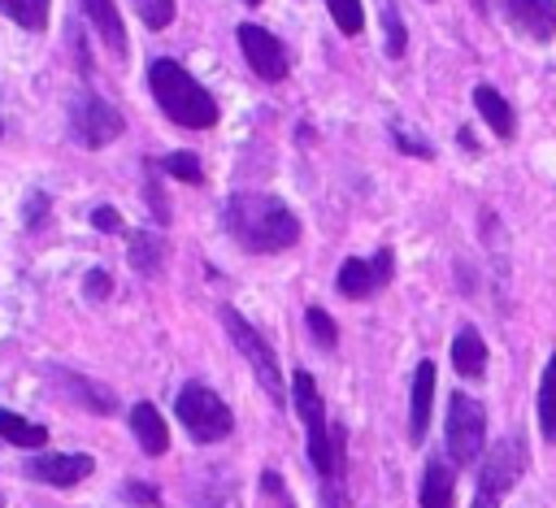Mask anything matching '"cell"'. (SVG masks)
Masks as SVG:
<instances>
[{
	"instance_id": "7c38bea8",
	"label": "cell",
	"mask_w": 556,
	"mask_h": 508,
	"mask_svg": "<svg viewBox=\"0 0 556 508\" xmlns=\"http://www.w3.org/2000/svg\"><path fill=\"white\" fill-rule=\"evenodd\" d=\"M91 469H96V460L83 452H52V456H35L26 465V473L35 482H48V486H78Z\"/></svg>"
},
{
	"instance_id": "8fae6325",
	"label": "cell",
	"mask_w": 556,
	"mask_h": 508,
	"mask_svg": "<svg viewBox=\"0 0 556 508\" xmlns=\"http://www.w3.org/2000/svg\"><path fill=\"white\" fill-rule=\"evenodd\" d=\"M504 22L526 39H556V0H495Z\"/></svg>"
},
{
	"instance_id": "2e32d148",
	"label": "cell",
	"mask_w": 556,
	"mask_h": 508,
	"mask_svg": "<svg viewBox=\"0 0 556 508\" xmlns=\"http://www.w3.org/2000/svg\"><path fill=\"white\" fill-rule=\"evenodd\" d=\"M473 104H478V113H482V122L500 135V139H513V130H517V117H513V109H508V100L495 91V87H486V82H478L473 87Z\"/></svg>"
},
{
	"instance_id": "9c48e42d",
	"label": "cell",
	"mask_w": 556,
	"mask_h": 508,
	"mask_svg": "<svg viewBox=\"0 0 556 508\" xmlns=\"http://www.w3.org/2000/svg\"><path fill=\"white\" fill-rule=\"evenodd\" d=\"M239 48H243L248 69H252L256 78H265V82H282V78H287L291 56H287L282 39H278V35H269L265 26L243 22V26H239Z\"/></svg>"
},
{
	"instance_id": "ffe728a7",
	"label": "cell",
	"mask_w": 556,
	"mask_h": 508,
	"mask_svg": "<svg viewBox=\"0 0 556 508\" xmlns=\"http://www.w3.org/2000/svg\"><path fill=\"white\" fill-rule=\"evenodd\" d=\"M161 261H165V239H161V230H135V234H130V265L148 278V274L161 269Z\"/></svg>"
},
{
	"instance_id": "74e56055",
	"label": "cell",
	"mask_w": 556,
	"mask_h": 508,
	"mask_svg": "<svg viewBox=\"0 0 556 508\" xmlns=\"http://www.w3.org/2000/svg\"><path fill=\"white\" fill-rule=\"evenodd\" d=\"M0 508H4V504H0Z\"/></svg>"
},
{
	"instance_id": "d590c367",
	"label": "cell",
	"mask_w": 556,
	"mask_h": 508,
	"mask_svg": "<svg viewBox=\"0 0 556 508\" xmlns=\"http://www.w3.org/2000/svg\"><path fill=\"white\" fill-rule=\"evenodd\" d=\"M248 4H261V0H248Z\"/></svg>"
},
{
	"instance_id": "277c9868",
	"label": "cell",
	"mask_w": 556,
	"mask_h": 508,
	"mask_svg": "<svg viewBox=\"0 0 556 508\" xmlns=\"http://www.w3.org/2000/svg\"><path fill=\"white\" fill-rule=\"evenodd\" d=\"M174 412L182 421V430L195 439V443H217L235 430V417L226 408V399L217 391H208L204 382H187L174 399Z\"/></svg>"
},
{
	"instance_id": "7a4b0ae2",
	"label": "cell",
	"mask_w": 556,
	"mask_h": 508,
	"mask_svg": "<svg viewBox=\"0 0 556 508\" xmlns=\"http://www.w3.org/2000/svg\"><path fill=\"white\" fill-rule=\"evenodd\" d=\"M148 87H152V100L161 104V113L174 122V126H187V130H208L217 126V100L174 61V56H156L148 65Z\"/></svg>"
},
{
	"instance_id": "f1b7e54d",
	"label": "cell",
	"mask_w": 556,
	"mask_h": 508,
	"mask_svg": "<svg viewBox=\"0 0 556 508\" xmlns=\"http://www.w3.org/2000/svg\"><path fill=\"white\" fill-rule=\"evenodd\" d=\"M48 208H52V200H48L43 191H30V195H26V208H22L26 230H39V226H43V217H48Z\"/></svg>"
},
{
	"instance_id": "3957f363",
	"label": "cell",
	"mask_w": 556,
	"mask_h": 508,
	"mask_svg": "<svg viewBox=\"0 0 556 508\" xmlns=\"http://www.w3.org/2000/svg\"><path fill=\"white\" fill-rule=\"evenodd\" d=\"M291 399H295V412L308 430V460L321 478H339V443L330 439V426H326V399L313 382L308 369H295L291 378Z\"/></svg>"
},
{
	"instance_id": "d4e9b609",
	"label": "cell",
	"mask_w": 556,
	"mask_h": 508,
	"mask_svg": "<svg viewBox=\"0 0 556 508\" xmlns=\"http://www.w3.org/2000/svg\"><path fill=\"white\" fill-rule=\"evenodd\" d=\"M378 9H382V26H387V52H391V56H404V43H408V35H404V17L395 13L391 0H378Z\"/></svg>"
},
{
	"instance_id": "8992f818",
	"label": "cell",
	"mask_w": 556,
	"mask_h": 508,
	"mask_svg": "<svg viewBox=\"0 0 556 508\" xmlns=\"http://www.w3.org/2000/svg\"><path fill=\"white\" fill-rule=\"evenodd\" d=\"M526 473V443L521 439H504L486 452V460L478 465V491L469 508H500L504 495L517 486V478Z\"/></svg>"
},
{
	"instance_id": "484cf974",
	"label": "cell",
	"mask_w": 556,
	"mask_h": 508,
	"mask_svg": "<svg viewBox=\"0 0 556 508\" xmlns=\"http://www.w3.org/2000/svg\"><path fill=\"white\" fill-rule=\"evenodd\" d=\"M161 169H165V174H174L178 182H200V178H204L200 156H191V152H169V156L161 161Z\"/></svg>"
},
{
	"instance_id": "52a82bcc",
	"label": "cell",
	"mask_w": 556,
	"mask_h": 508,
	"mask_svg": "<svg viewBox=\"0 0 556 508\" xmlns=\"http://www.w3.org/2000/svg\"><path fill=\"white\" fill-rule=\"evenodd\" d=\"M65 126H70V139H74L78 148H104V143H113V139L126 130L122 113H117L109 100H100L96 91H78V96L70 100Z\"/></svg>"
},
{
	"instance_id": "ac0fdd59",
	"label": "cell",
	"mask_w": 556,
	"mask_h": 508,
	"mask_svg": "<svg viewBox=\"0 0 556 508\" xmlns=\"http://www.w3.org/2000/svg\"><path fill=\"white\" fill-rule=\"evenodd\" d=\"M52 378L83 404V408H91V412H113L117 408V399L100 386V382H91V378H83V373H70V369H52Z\"/></svg>"
},
{
	"instance_id": "d6986e66",
	"label": "cell",
	"mask_w": 556,
	"mask_h": 508,
	"mask_svg": "<svg viewBox=\"0 0 556 508\" xmlns=\"http://www.w3.org/2000/svg\"><path fill=\"white\" fill-rule=\"evenodd\" d=\"M452 491H456V473L447 460H430L421 473V508H452Z\"/></svg>"
},
{
	"instance_id": "d6a6232c",
	"label": "cell",
	"mask_w": 556,
	"mask_h": 508,
	"mask_svg": "<svg viewBox=\"0 0 556 508\" xmlns=\"http://www.w3.org/2000/svg\"><path fill=\"white\" fill-rule=\"evenodd\" d=\"M391 139H395V148H400V152H408V156H421V161L430 156V148H426L421 139H413L408 130H400V126H391Z\"/></svg>"
},
{
	"instance_id": "e575fe53",
	"label": "cell",
	"mask_w": 556,
	"mask_h": 508,
	"mask_svg": "<svg viewBox=\"0 0 556 508\" xmlns=\"http://www.w3.org/2000/svg\"><path fill=\"white\" fill-rule=\"evenodd\" d=\"M469 4H473V9H482V4H486V0H469Z\"/></svg>"
},
{
	"instance_id": "8d00e7d4",
	"label": "cell",
	"mask_w": 556,
	"mask_h": 508,
	"mask_svg": "<svg viewBox=\"0 0 556 508\" xmlns=\"http://www.w3.org/2000/svg\"><path fill=\"white\" fill-rule=\"evenodd\" d=\"M0 135H4V122H0Z\"/></svg>"
},
{
	"instance_id": "1f68e13d",
	"label": "cell",
	"mask_w": 556,
	"mask_h": 508,
	"mask_svg": "<svg viewBox=\"0 0 556 508\" xmlns=\"http://www.w3.org/2000/svg\"><path fill=\"white\" fill-rule=\"evenodd\" d=\"M91 226L104 230V234H117V230H122V213L109 208V204H100V208H91Z\"/></svg>"
},
{
	"instance_id": "836d02e7",
	"label": "cell",
	"mask_w": 556,
	"mask_h": 508,
	"mask_svg": "<svg viewBox=\"0 0 556 508\" xmlns=\"http://www.w3.org/2000/svg\"><path fill=\"white\" fill-rule=\"evenodd\" d=\"M456 139H460V148H469V152H478V143H473V135H469V130H460Z\"/></svg>"
},
{
	"instance_id": "30bf717a",
	"label": "cell",
	"mask_w": 556,
	"mask_h": 508,
	"mask_svg": "<svg viewBox=\"0 0 556 508\" xmlns=\"http://www.w3.org/2000/svg\"><path fill=\"white\" fill-rule=\"evenodd\" d=\"M391 274H395V256H391V247H378L369 261H361V256L343 261L334 287H339V295H348V300H369L374 291H382V287L391 282Z\"/></svg>"
},
{
	"instance_id": "44dd1931",
	"label": "cell",
	"mask_w": 556,
	"mask_h": 508,
	"mask_svg": "<svg viewBox=\"0 0 556 508\" xmlns=\"http://www.w3.org/2000/svg\"><path fill=\"white\" fill-rule=\"evenodd\" d=\"M0 439L13 443V447H43L48 443V430L39 421H26V417L0 408Z\"/></svg>"
},
{
	"instance_id": "5bb4252c",
	"label": "cell",
	"mask_w": 556,
	"mask_h": 508,
	"mask_svg": "<svg viewBox=\"0 0 556 508\" xmlns=\"http://www.w3.org/2000/svg\"><path fill=\"white\" fill-rule=\"evenodd\" d=\"M83 13H87V22H91V30L104 39V48H109L113 56H126L130 39H126V26H122L117 4H113V0H83Z\"/></svg>"
},
{
	"instance_id": "e0dca14e",
	"label": "cell",
	"mask_w": 556,
	"mask_h": 508,
	"mask_svg": "<svg viewBox=\"0 0 556 508\" xmlns=\"http://www.w3.org/2000/svg\"><path fill=\"white\" fill-rule=\"evenodd\" d=\"M452 365L460 378H482L486 373V343L473 326H465L456 339H452Z\"/></svg>"
},
{
	"instance_id": "7402d4cb",
	"label": "cell",
	"mask_w": 556,
	"mask_h": 508,
	"mask_svg": "<svg viewBox=\"0 0 556 508\" xmlns=\"http://www.w3.org/2000/svg\"><path fill=\"white\" fill-rule=\"evenodd\" d=\"M539 430H543V439H556V356L547 360V369L539 378Z\"/></svg>"
},
{
	"instance_id": "603a6c76",
	"label": "cell",
	"mask_w": 556,
	"mask_h": 508,
	"mask_svg": "<svg viewBox=\"0 0 556 508\" xmlns=\"http://www.w3.org/2000/svg\"><path fill=\"white\" fill-rule=\"evenodd\" d=\"M0 13L13 17L26 30H43L48 26V13H52V0H0Z\"/></svg>"
},
{
	"instance_id": "5b68a950",
	"label": "cell",
	"mask_w": 556,
	"mask_h": 508,
	"mask_svg": "<svg viewBox=\"0 0 556 508\" xmlns=\"http://www.w3.org/2000/svg\"><path fill=\"white\" fill-rule=\"evenodd\" d=\"M222 326H226V334H230V343L243 352V360L252 365V373H256V382L265 386V395L274 399V404H282L287 399V386H282V369H278V356H274V347L261 339V330L239 313V308H222Z\"/></svg>"
},
{
	"instance_id": "6da1fadb",
	"label": "cell",
	"mask_w": 556,
	"mask_h": 508,
	"mask_svg": "<svg viewBox=\"0 0 556 508\" xmlns=\"http://www.w3.org/2000/svg\"><path fill=\"white\" fill-rule=\"evenodd\" d=\"M226 230L248 252H287L300 239V217L269 191H239L226 204Z\"/></svg>"
},
{
	"instance_id": "ba28073f",
	"label": "cell",
	"mask_w": 556,
	"mask_h": 508,
	"mask_svg": "<svg viewBox=\"0 0 556 508\" xmlns=\"http://www.w3.org/2000/svg\"><path fill=\"white\" fill-rule=\"evenodd\" d=\"M482 443H486V408L478 399H469L465 391H456L447 399V456H452V465L478 460Z\"/></svg>"
},
{
	"instance_id": "cb8c5ba5",
	"label": "cell",
	"mask_w": 556,
	"mask_h": 508,
	"mask_svg": "<svg viewBox=\"0 0 556 508\" xmlns=\"http://www.w3.org/2000/svg\"><path fill=\"white\" fill-rule=\"evenodd\" d=\"M326 9H330V22L343 35H361V26H365V4L361 0H326Z\"/></svg>"
},
{
	"instance_id": "4fadbf2b",
	"label": "cell",
	"mask_w": 556,
	"mask_h": 508,
	"mask_svg": "<svg viewBox=\"0 0 556 508\" xmlns=\"http://www.w3.org/2000/svg\"><path fill=\"white\" fill-rule=\"evenodd\" d=\"M434 360H421L417 373H413V408H408V439L421 443L426 439V426H430V408H434Z\"/></svg>"
},
{
	"instance_id": "83f0119b",
	"label": "cell",
	"mask_w": 556,
	"mask_h": 508,
	"mask_svg": "<svg viewBox=\"0 0 556 508\" xmlns=\"http://www.w3.org/2000/svg\"><path fill=\"white\" fill-rule=\"evenodd\" d=\"M304 321H308V330H313L317 347H334V343H339V330H334V321L326 317V308H308V313H304Z\"/></svg>"
},
{
	"instance_id": "9a60e30c",
	"label": "cell",
	"mask_w": 556,
	"mask_h": 508,
	"mask_svg": "<svg viewBox=\"0 0 556 508\" xmlns=\"http://www.w3.org/2000/svg\"><path fill=\"white\" fill-rule=\"evenodd\" d=\"M130 430H135V439H139V447H143L148 456H161V452L169 447L165 417H161L156 404H148V399H139V404L130 408Z\"/></svg>"
},
{
	"instance_id": "f546056e",
	"label": "cell",
	"mask_w": 556,
	"mask_h": 508,
	"mask_svg": "<svg viewBox=\"0 0 556 508\" xmlns=\"http://www.w3.org/2000/svg\"><path fill=\"white\" fill-rule=\"evenodd\" d=\"M122 495H126L130 504H139V508H156V504H161V491H156L152 482H126Z\"/></svg>"
},
{
	"instance_id": "4316f807",
	"label": "cell",
	"mask_w": 556,
	"mask_h": 508,
	"mask_svg": "<svg viewBox=\"0 0 556 508\" xmlns=\"http://www.w3.org/2000/svg\"><path fill=\"white\" fill-rule=\"evenodd\" d=\"M135 9H139L143 26H152V30H165L174 22V0H135Z\"/></svg>"
},
{
	"instance_id": "4dcf8cb0",
	"label": "cell",
	"mask_w": 556,
	"mask_h": 508,
	"mask_svg": "<svg viewBox=\"0 0 556 508\" xmlns=\"http://www.w3.org/2000/svg\"><path fill=\"white\" fill-rule=\"evenodd\" d=\"M83 291H87V300H109V291H113V278H109L104 269H87V278H83Z\"/></svg>"
}]
</instances>
